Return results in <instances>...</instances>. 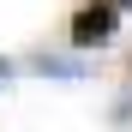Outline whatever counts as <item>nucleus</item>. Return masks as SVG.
Wrapping results in <instances>:
<instances>
[{
	"label": "nucleus",
	"mask_w": 132,
	"mask_h": 132,
	"mask_svg": "<svg viewBox=\"0 0 132 132\" xmlns=\"http://www.w3.org/2000/svg\"><path fill=\"white\" fill-rule=\"evenodd\" d=\"M0 78H6V60H0Z\"/></svg>",
	"instance_id": "2"
},
{
	"label": "nucleus",
	"mask_w": 132,
	"mask_h": 132,
	"mask_svg": "<svg viewBox=\"0 0 132 132\" xmlns=\"http://www.w3.org/2000/svg\"><path fill=\"white\" fill-rule=\"evenodd\" d=\"M114 30H120V6L114 0H90V6H78V18H72V42L78 48H102Z\"/></svg>",
	"instance_id": "1"
}]
</instances>
